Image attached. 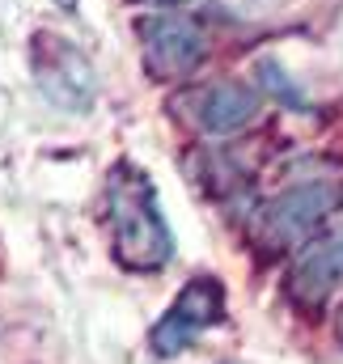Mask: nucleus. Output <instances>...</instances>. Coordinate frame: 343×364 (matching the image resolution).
I'll return each instance as SVG.
<instances>
[{
  "label": "nucleus",
  "mask_w": 343,
  "mask_h": 364,
  "mask_svg": "<svg viewBox=\"0 0 343 364\" xmlns=\"http://www.w3.org/2000/svg\"><path fill=\"white\" fill-rule=\"evenodd\" d=\"M106 212H110V246H115L119 267L162 272L174 259V233L144 170L127 161L115 166V174L106 182Z\"/></svg>",
  "instance_id": "obj_1"
},
{
  "label": "nucleus",
  "mask_w": 343,
  "mask_h": 364,
  "mask_svg": "<svg viewBox=\"0 0 343 364\" xmlns=\"http://www.w3.org/2000/svg\"><path fill=\"white\" fill-rule=\"evenodd\" d=\"M30 68H34L38 93L68 114H85L97 102V73H93L85 51L64 34H51V30L34 34Z\"/></svg>",
  "instance_id": "obj_2"
},
{
  "label": "nucleus",
  "mask_w": 343,
  "mask_h": 364,
  "mask_svg": "<svg viewBox=\"0 0 343 364\" xmlns=\"http://www.w3.org/2000/svg\"><path fill=\"white\" fill-rule=\"evenodd\" d=\"M343 203L339 182H301L280 191L275 199H267L258 208L255 233L263 246L271 250H288L297 242H305L310 233H318L327 225V216H335Z\"/></svg>",
  "instance_id": "obj_3"
},
{
  "label": "nucleus",
  "mask_w": 343,
  "mask_h": 364,
  "mask_svg": "<svg viewBox=\"0 0 343 364\" xmlns=\"http://www.w3.org/2000/svg\"><path fill=\"white\" fill-rule=\"evenodd\" d=\"M225 284L221 279H212V275H199V279H191V284H182V292L170 301V309L157 318V326H153V335H149V343H153V352L157 356H178V352H186L204 331H212L216 322H225Z\"/></svg>",
  "instance_id": "obj_4"
},
{
  "label": "nucleus",
  "mask_w": 343,
  "mask_h": 364,
  "mask_svg": "<svg viewBox=\"0 0 343 364\" xmlns=\"http://www.w3.org/2000/svg\"><path fill=\"white\" fill-rule=\"evenodd\" d=\"M140 51H144L149 77L182 81L204 64L208 38L191 17H144L140 21Z\"/></svg>",
  "instance_id": "obj_5"
},
{
  "label": "nucleus",
  "mask_w": 343,
  "mask_h": 364,
  "mask_svg": "<svg viewBox=\"0 0 343 364\" xmlns=\"http://www.w3.org/2000/svg\"><path fill=\"white\" fill-rule=\"evenodd\" d=\"M343 284V233L314 242L297 255L292 272H288V296L305 309L327 305V296Z\"/></svg>",
  "instance_id": "obj_6"
},
{
  "label": "nucleus",
  "mask_w": 343,
  "mask_h": 364,
  "mask_svg": "<svg viewBox=\"0 0 343 364\" xmlns=\"http://www.w3.org/2000/svg\"><path fill=\"white\" fill-rule=\"evenodd\" d=\"M255 114H258V93L242 81H216L195 102V123L208 136H233V132L250 127Z\"/></svg>",
  "instance_id": "obj_7"
},
{
  "label": "nucleus",
  "mask_w": 343,
  "mask_h": 364,
  "mask_svg": "<svg viewBox=\"0 0 343 364\" xmlns=\"http://www.w3.org/2000/svg\"><path fill=\"white\" fill-rule=\"evenodd\" d=\"M255 81H258V90L271 93L280 106H292V110H305V106H310V97L301 93V85H297V81L284 73V64L271 60V55H263L255 64Z\"/></svg>",
  "instance_id": "obj_8"
},
{
  "label": "nucleus",
  "mask_w": 343,
  "mask_h": 364,
  "mask_svg": "<svg viewBox=\"0 0 343 364\" xmlns=\"http://www.w3.org/2000/svg\"><path fill=\"white\" fill-rule=\"evenodd\" d=\"M144 4H153V9H182V4H195V0H144Z\"/></svg>",
  "instance_id": "obj_9"
},
{
  "label": "nucleus",
  "mask_w": 343,
  "mask_h": 364,
  "mask_svg": "<svg viewBox=\"0 0 343 364\" xmlns=\"http://www.w3.org/2000/svg\"><path fill=\"white\" fill-rule=\"evenodd\" d=\"M77 4H81V0H56V9H64V13H73Z\"/></svg>",
  "instance_id": "obj_10"
},
{
  "label": "nucleus",
  "mask_w": 343,
  "mask_h": 364,
  "mask_svg": "<svg viewBox=\"0 0 343 364\" xmlns=\"http://www.w3.org/2000/svg\"><path fill=\"white\" fill-rule=\"evenodd\" d=\"M335 339H339V348H343V309H339V318H335Z\"/></svg>",
  "instance_id": "obj_11"
}]
</instances>
